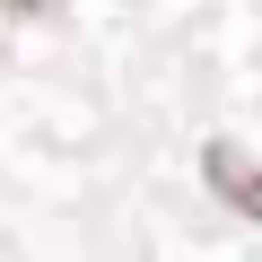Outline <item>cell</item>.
I'll use <instances>...</instances> for the list:
<instances>
[{"instance_id":"obj_1","label":"cell","mask_w":262,"mask_h":262,"mask_svg":"<svg viewBox=\"0 0 262 262\" xmlns=\"http://www.w3.org/2000/svg\"><path fill=\"white\" fill-rule=\"evenodd\" d=\"M210 184H227V192H236V210H253V219H262V166H245V158H236V140H210Z\"/></svg>"},{"instance_id":"obj_2","label":"cell","mask_w":262,"mask_h":262,"mask_svg":"<svg viewBox=\"0 0 262 262\" xmlns=\"http://www.w3.org/2000/svg\"><path fill=\"white\" fill-rule=\"evenodd\" d=\"M0 9H53V0H0Z\"/></svg>"}]
</instances>
